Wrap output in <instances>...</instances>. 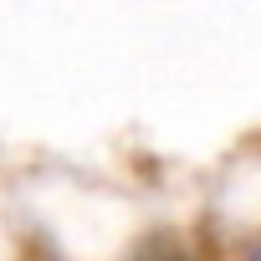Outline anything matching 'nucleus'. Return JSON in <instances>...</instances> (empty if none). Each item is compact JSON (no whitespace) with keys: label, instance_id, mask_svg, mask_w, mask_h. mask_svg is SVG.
I'll list each match as a JSON object with an SVG mask.
<instances>
[{"label":"nucleus","instance_id":"f257e3e1","mask_svg":"<svg viewBox=\"0 0 261 261\" xmlns=\"http://www.w3.org/2000/svg\"><path fill=\"white\" fill-rule=\"evenodd\" d=\"M251 256H256V261H261V241H256V246H251Z\"/></svg>","mask_w":261,"mask_h":261}]
</instances>
